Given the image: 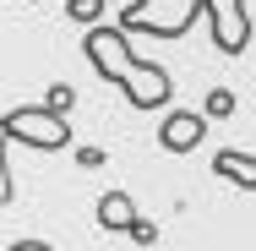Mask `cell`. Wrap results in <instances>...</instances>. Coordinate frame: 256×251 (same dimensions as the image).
<instances>
[{
	"label": "cell",
	"instance_id": "6da1fadb",
	"mask_svg": "<svg viewBox=\"0 0 256 251\" xmlns=\"http://www.w3.org/2000/svg\"><path fill=\"white\" fill-rule=\"evenodd\" d=\"M82 55H88V66L98 71L104 82H114L131 109H164V104L174 99V82H169V71L153 66V60H142V55L131 50V33L114 22H98V28H88L82 33Z\"/></svg>",
	"mask_w": 256,
	"mask_h": 251
},
{
	"label": "cell",
	"instance_id": "7a4b0ae2",
	"mask_svg": "<svg viewBox=\"0 0 256 251\" xmlns=\"http://www.w3.org/2000/svg\"><path fill=\"white\" fill-rule=\"evenodd\" d=\"M196 17H207V0H131L120 11V28L148 39H186Z\"/></svg>",
	"mask_w": 256,
	"mask_h": 251
},
{
	"label": "cell",
	"instance_id": "3957f363",
	"mask_svg": "<svg viewBox=\"0 0 256 251\" xmlns=\"http://www.w3.org/2000/svg\"><path fill=\"white\" fill-rule=\"evenodd\" d=\"M0 131L16 142V148H38V153H60L71 148V120L50 109V104H22V109H6Z\"/></svg>",
	"mask_w": 256,
	"mask_h": 251
},
{
	"label": "cell",
	"instance_id": "277c9868",
	"mask_svg": "<svg viewBox=\"0 0 256 251\" xmlns=\"http://www.w3.org/2000/svg\"><path fill=\"white\" fill-rule=\"evenodd\" d=\"M207 28H212V44L224 55H246V44H251L246 0H207Z\"/></svg>",
	"mask_w": 256,
	"mask_h": 251
},
{
	"label": "cell",
	"instance_id": "5b68a950",
	"mask_svg": "<svg viewBox=\"0 0 256 251\" xmlns=\"http://www.w3.org/2000/svg\"><path fill=\"white\" fill-rule=\"evenodd\" d=\"M207 137V109H169L158 126V148L164 153H191Z\"/></svg>",
	"mask_w": 256,
	"mask_h": 251
},
{
	"label": "cell",
	"instance_id": "8992f818",
	"mask_svg": "<svg viewBox=\"0 0 256 251\" xmlns=\"http://www.w3.org/2000/svg\"><path fill=\"white\" fill-rule=\"evenodd\" d=\"M212 175H224V180L240 186V191H256V153L218 148V153H212Z\"/></svg>",
	"mask_w": 256,
	"mask_h": 251
},
{
	"label": "cell",
	"instance_id": "52a82bcc",
	"mask_svg": "<svg viewBox=\"0 0 256 251\" xmlns=\"http://www.w3.org/2000/svg\"><path fill=\"white\" fill-rule=\"evenodd\" d=\"M136 202H131V191H104L98 197V224L104 229H120V235H131L136 229Z\"/></svg>",
	"mask_w": 256,
	"mask_h": 251
},
{
	"label": "cell",
	"instance_id": "ba28073f",
	"mask_svg": "<svg viewBox=\"0 0 256 251\" xmlns=\"http://www.w3.org/2000/svg\"><path fill=\"white\" fill-rule=\"evenodd\" d=\"M66 17L82 22V28H98L104 22V0H66Z\"/></svg>",
	"mask_w": 256,
	"mask_h": 251
},
{
	"label": "cell",
	"instance_id": "9c48e42d",
	"mask_svg": "<svg viewBox=\"0 0 256 251\" xmlns=\"http://www.w3.org/2000/svg\"><path fill=\"white\" fill-rule=\"evenodd\" d=\"M202 109H207V120H229L234 115V88H212Z\"/></svg>",
	"mask_w": 256,
	"mask_h": 251
},
{
	"label": "cell",
	"instance_id": "30bf717a",
	"mask_svg": "<svg viewBox=\"0 0 256 251\" xmlns=\"http://www.w3.org/2000/svg\"><path fill=\"white\" fill-rule=\"evenodd\" d=\"M44 104H50V109H60V115H66V109L76 104V88H66V82H54L50 93H44Z\"/></svg>",
	"mask_w": 256,
	"mask_h": 251
},
{
	"label": "cell",
	"instance_id": "8fae6325",
	"mask_svg": "<svg viewBox=\"0 0 256 251\" xmlns=\"http://www.w3.org/2000/svg\"><path fill=\"white\" fill-rule=\"evenodd\" d=\"M131 240H136V246H158V224H153V218H136Z\"/></svg>",
	"mask_w": 256,
	"mask_h": 251
},
{
	"label": "cell",
	"instance_id": "7c38bea8",
	"mask_svg": "<svg viewBox=\"0 0 256 251\" xmlns=\"http://www.w3.org/2000/svg\"><path fill=\"white\" fill-rule=\"evenodd\" d=\"M76 164H82V169H98V164H104V148H82V153H76Z\"/></svg>",
	"mask_w": 256,
	"mask_h": 251
},
{
	"label": "cell",
	"instance_id": "4fadbf2b",
	"mask_svg": "<svg viewBox=\"0 0 256 251\" xmlns=\"http://www.w3.org/2000/svg\"><path fill=\"white\" fill-rule=\"evenodd\" d=\"M6 251H54V246H50V240H11Z\"/></svg>",
	"mask_w": 256,
	"mask_h": 251
}]
</instances>
